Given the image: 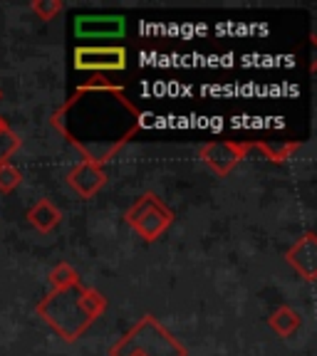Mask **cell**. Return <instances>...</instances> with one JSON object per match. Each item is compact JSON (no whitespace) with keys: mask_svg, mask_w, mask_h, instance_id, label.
Segmentation results:
<instances>
[{"mask_svg":"<svg viewBox=\"0 0 317 356\" xmlns=\"http://www.w3.org/2000/svg\"><path fill=\"white\" fill-rule=\"evenodd\" d=\"M52 127L82 154V161L105 166L139 131L141 111L124 87L95 74L52 114Z\"/></svg>","mask_w":317,"mask_h":356,"instance_id":"cell-1","label":"cell"},{"mask_svg":"<svg viewBox=\"0 0 317 356\" xmlns=\"http://www.w3.org/2000/svg\"><path fill=\"white\" fill-rule=\"evenodd\" d=\"M82 284H75V287L67 289H52L50 295L38 305V314L65 341L79 339L92 327V319L87 317V312L82 307Z\"/></svg>","mask_w":317,"mask_h":356,"instance_id":"cell-2","label":"cell"},{"mask_svg":"<svg viewBox=\"0 0 317 356\" xmlns=\"http://www.w3.org/2000/svg\"><path fill=\"white\" fill-rule=\"evenodd\" d=\"M109 356H186V346L151 314H144L111 346Z\"/></svg>","mask_w":317,"mask_h":356,"instance_id":"cell-3","label":"cell"},{"mask_svg":"<svg viewBox=\"0 0 317 356\" xmlns=\"http://www.w3.org/2000/svg\"><path fill=\"white\" fill-rule=\"evenodd\" d=\"M124 220L144 243H154V240H159L171 228L173 213L154 193H141L139 200H134V206L127 208Z\"/></svg>","mask_w":317,"mask_h":356,"instance_id":"cell-4","label":"cell"},{"mask_svg":"<svg viewBox=\"0 0 317 356\" xmlns=\"http://www.w3.org/2000/svg\"><path fill=\"white\" fill-rule=\"evenodd\" d=\"M75 67L82 72H119L127 67V50L119 44L111 47H77L75 50Z\"/></svg>","mask_w":317,"mask_h":356,"instance_id":"cell-5","label":"cell"},{"mask_svg":"<svg viewBox=\"0 0 317 356\" xmlns=\"http://www.w3.org/2000/svg\"><path fill=\"white\" fill-rule=\"evenodd\" d=\"M199 156L213 173L229 176L248 156V149H245V141H211V144L201 146Z\"/></svg>","mask_w":317,"mask_h":356,"instance_id":"cell-6","label":"cell"},{"mask_svg":"<svg viewBox=\"0 0 317 356\" xmlns=\"http://www.w3.org/2000/svg\"><path fill=\"white\" fill-rule=\"evenodd\" d=\"M67 184L79 198H95L107 184L105 166H97L92 161H79L72 171L67 173Z\"/></svg>","mask_w":317,"mask_h":356,"instance_id":"cell-7","label":"cell"},{"mask_svg":"<svg viewBox=\"0 0 317 356\" xmlns=\"http://www.w3.org/2000/svg\"><path fill=\"white\" fill-rule=\"evenodd\" d=\"M288 265L300 275L305 282H315L317 275V238L315 233H305L288 252H285Z\"/></svg>","mask_w":317,"mask_h":356,"instance_id":"cell-8","label":"cell"},{"mask_svg":"<svg viewBox=\"0 0 317 356\" xmlns=\"http://www.w3.org/2000/svg\"><path fill=\"white\" fill-rule=\"evenodd\" d=\"M28 220L35 230H40V233H50V230H55L57 225H60L62 211L52 203L50 198H40L38 203L28 211Z\"/></svg>","mask_w":317,"mask_h":356,"instance_id":"cell-9","label":"cell"},{"mask_svg":"<svg viewBox=\"0 0 317 356\" xmlns=\"http://www.w3.org/2000/svg\"><path fill=\"white\" fill-rule=\"evenodd\" d=\"M75 30H77V35H87V38L119 35L124 30V20L122 17H77Z\"/></svg>","mask_w":317,"mask_h":356,"instance_id":"cell-10","label":"cell"},{"mask_svg":"<svg viewBox=\"0 0 317 356\" xmlns=\"http://www.w3.org/2000/svg\"><path fill=\"white\" fill-rule=\"evenodd\" d=\"M268 324H270V329H273L278 337L288 339V337H293V334L300 329L302 319H300V314L293 309V307L283 305V307H278V309H275L270 317H268Z\"/></svg>","mask_w":317,"mask_h":356,"instance_id":"cell-11","label":"cell"},{"mask_svg":"<svg viewBox=\"0 0 317 356\" xmlns=\"http://www.w3.org/2000/svg\"><path fill=\"white\" fill-rule=\"evenodd\" d=\"M245 149H248V154H251V151L261 154L263 159H268L270 163H285L295 151H300V144L273 146V144H263V141H245Z\"/></svg>","mask_w":317,"mask_h":356,"instance_id":"cell-12","label":"cell"},{"mask_svg":"<svg viewBox=\"0 0 317 356\" xmlns=\"http://www.w3.org/2000/svg\"><path fill=\"white\" fill-rule=\"evenodd\" d=\"M82 307L84 312H87V317L95 322V319H100L102 314L107 312V297L102 295L100 289L95 287H84L82 292Z\"/></svg>","mask_w":317,"mask_h":356,"instance_id":"cell-13","label":"cell"},{"mask_svg":"<svg viewBox=\"0 0 317 356\" xmlns=\"http://www.w3.org/2000/svg\"><path fill=\"white\" fill-rule=\"evenodd\" d=\"M50 284L52 289H67V287H75L79 284V275L70 262H60V265L52 267L50 273Z\"/></svg>","mask_w":317,"mask_h":356,"instance_id":"cell-14","label":"cell"},{"mask_svg":"<svg viewBox=\"0 0 317 356\" xmlns=\"http://www.w3.org/2000/svg\"><path fill=\"white\" fill-rule=\"evenodd\" d=\"M20 149V136L10 127L0 129V163H10V156Z\"/></svg>","mask_w":317,"mask_h":356,"instance_id":"cell-15","label":"cell"},{"mask_svg":"<svg viewBox=\"0 0 317 356\" xmlns=\"http://www.w3.org/2000/svg\"><path fill=\"white\" fill-rule=\"evenodd\" d=\"M30 8H33V13L40 17V20L50 22L65 10V3H62V0H33V6Z\"/></svg>","mask_w":317,"mask_h":356,"instance_id":"cell-16","label":"cell"},{"mask_svg":"<svg viewBox=\"0 0 317 356\" xmlns=\"http://www.w3.org/2000/svg\"><path fill=\"white\" fill-rule=\"evenodd\" d=\"M22 184L20 168H15L13 163H0V193H10Z\"/></svg>","mask_w":317,"mask_h":356,"instance_id":"cell-17","label":"cell"},{"mask_svg":"<svg viewBox=\"0 0 317 356\" xmlns=\"http://www.w3.org/2000/svg\"><path fill=\"white\" fill-rule=\"evenodd\" d=\"M3 127H6V119H3V117H0V129H3Z\"/></svg>","mask_w":317,"mask_h":356,"instance_id":"cell-18","label":"cell"},{"mask_svg":"<svg viewBox=\"0 0 317 356\" xmlns=\"http://www.w3.org/2000/svg\"><path fill=\"white\" fill-rule=\"evenodd\" d=\"M0 99H3V92H0Z\"/></svg>","mask_w":317,"mask_h":356,"instance_id":"cell-19","label":"cell"}]
</instances>
